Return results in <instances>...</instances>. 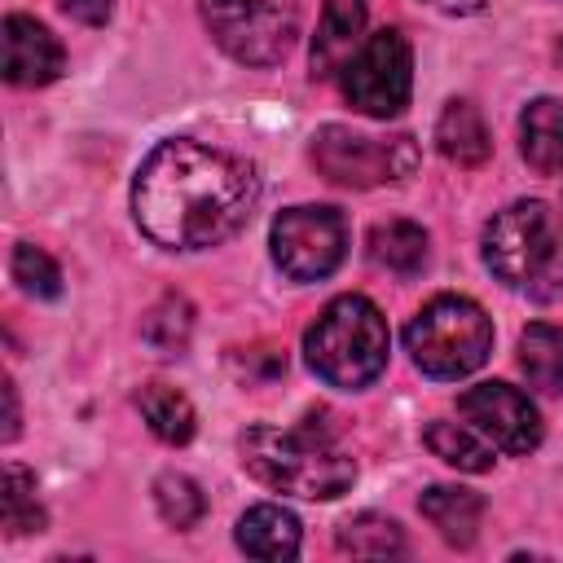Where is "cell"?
Returning <instances> with one entry per match:
<instances>
[{
    "label": "cell",
    "instance_id": "cell-25",
    "mask_svg": "<svg viewBox=\"0 0 563 563\" xmlns=\"http://www.w3.org/2000/svg\"><path fill=\"white\" fill-rule=\"evenodd\" d=\"M9 268H13V282H18L26 295H35V299H57V295H62V268L53 264L48 251H40V246H31V242H18Z\"/></svg>",
    "mask_w": 563,
    "mask_h": 563
},
{
    "label": "cell",
    "instance_id": "cell-19",
    "mask_svg": "<svg viewBox=\"0 0 563 563\" xmlns=\"http://www.w3.org/2000/svg\"><path fill=\"white\" fill-rule=\"evenodd\" d=\"M136 405H141V418L150 422V431L163 444H185L194 435V405H189L185 391H176L167 383H150V387H141Z\"/></svg>",
    "mask_w": 563,
    "mask_h": 563
},
{
    "label": "cell",
    "instance_id": "cell-8",
    "mask_svg": "<svg viewBox=\"0 0 563 563\" xmlns=\"http://www.w3.org/2000/svg\"><path fill=\"white\" fill-rule=\"evenodd\" d=\"M339 88L369 119L400 114L409 106V88H413V48H409V40L396 26L369 31L361 40V48L343 62Z\"/></svg>",
    "mask_w": 563,
    "mask_h": 563
},
{
    "label": "cell",
    "instance_id": "cell-22",
    "mask_svg": "<svg viewBox=\"0 0 563 563\" xmlns=\"http://www.w3.org/2000/svg\"><path fill=\"white\" fill-rule=\"evenodd\" d=\"M422 440H427V449L440 457V462H449V466H457V471H471V475H479V471H493V449L484 444V440H475L466 427H457V422H431L427 431H422Z\"/></svg>",
    "mask_w": 563,
    "mask_h": 563
},
{
    "label": "cell",
    "instance_id": "cell-12",
    "mask_svg": "<svg viewBox=\"0 0 563 563\" xmlns=\"http://www.w3.org/2000/svg\"><path fill=\"white\" fill-rule=\"evenodd\" d=\"M365 9L369 0H325L317 40H312V75H339L343 62L361 48L365 40Z\"/></svg>",
    "mask_w": 563,
    "mask_h": 563
},
{
    "label": "cell",
    "instance_id": "cell-6",
    "mask_svg": "<svg viewBox=\"0 0 563 563\" xmlns=\"http://www.w3.org/2000/svg\"><path fill=\"white\" fill-rule=\"evenodd\" d=\"M312 163L330 185L343 189H374L413 176L418 167V145L409 132L396 136H365L343 123H325L312 136Z\"/></svg>",
    "mask_w": 563,
    "mask_h": 563
},
{
    "label": "cell",
    "instance_id": "cell-16",
    "mask_svg": "<svg viewBox=\"0 0 563 563\" xmlns=\"http://www.w3.org/2000/svg\"><path fill=\"white\" fill-rule=\"evenodd\" d=\"M435 145H440V154H444L449 163H457V167H479V163L488 158V150H493L488 128H484V119H479V110H475L471 101H449V106L440 110Z\"/></svg>",
    "mask_w": 563,
    "mask_h": 563
},
{
    "label": "cell",
    "instance_id": "cell-27",
    "mask_svg": "<svg viewBox=\"0 0 563 563\" xmlns=\"http://www.w3.org/2000/svg\"><path fill=\"white\" fill-rule=\"evenodd\" d=\"M0 391H4V440H13L18 435V387L4 378Z\"/></svg>",
    "mask_w": 563,
    "mask_h": 563
},
{
    "label": "cell",
    "instance_id": "cell-9",
    "mask_svg": "<svg viewBox=\"0 0 563 563\" xmlns=\"http://www.w3.org/2000/svg\"><path fill=\"white\" fill-rule=\"evenodd\" d=\"M347 224L334 207H290L273 220V260L290 282H321L343 264Z\"/></svg>",
    "mask_w": 563,
    "mask_h": 563
},
{
    "label": "cell",
    "instance_id": "cell-18",
    "mask_svg": "<svg viewBox=\"0 0 563 563\" xmlns=\"http://www.w3.org/2000/svg\"><path fill=\"white\" fill-rule=\"evenodd\" d=\"M519 369L541 391H563V325H528L519 334Z\"/></svg>",
    "mask_w": 563,
    "mask_h": 563
},
{
    "label": "cell",
    "instance_id": "cell-15",
    "mask_svg": "<svg viewBox=\"0 0 563 563\" xmlns=\"http://www.w3.org/2000/svg\"><path fill=\"white\" fill-rule=\"evenodd\" d=\"M519 145L541 176H559L563 172V101L537 97L519 119Z\"/></svg>",
    "mask_w": 563,
    "mask_h": 563
},
{
    "label": "cell",
    "instance_id": "cell-11",
    "mask_svg": "<svg viewBox=\"0 0 563 563\" xmlns=\"http://www.w3.org/2000/svg\"><path fill=\"white\" fill-rule=\"evenodd\" d=\"M0 53H4V79L18 88H44L62 75L66 53L57 44V35L26 18V13H9L0 26Z\"/></svg>",
    "mask_w": 563,
    "mask_h": 563
},
{
    "label": "cell",
    "instance_id": "cell-2",
    "mask_svg": "<svg viewBox=\"0 0 563 563\" xmlns=\"http://www.w3.org/2000/svg\"><path fill=\"white\" fill-rule=\"evenodd\" d=\"M242 466L260 484L277 493L312 497V501H330L347 493L356 479V462L330 440V431H317V422L251 427L242 435Z\"/></svg>",
    "mask_w": 563,
    "mask_h": 563
},
{
    "label": "cell",
    "instance_id": "cell-14",
    "mask_svg": "<svg viewBox=\"0 0 563 563\" xmlns=\"http://www.w3.org/2000/svg\"><path fill=\"white\" fill-rule=\"evenodd\" d=\"M238 550L251 559H295L299 554V519L282 506H251L238 519Z\"/></svg>",
    "mask_w": 563,
    "mask_h": 563
},
{
    "label": "cell",
    "instance_id": "cell-28",
    "mask_svg": "<svg viewBox=\"0 0 563 563\" xmlns=\"http://www.w3.org/2000/svg\"><path fill=\"white\" fill-rule=\"evenodd\" d=\"M427 4H435L440 13H475V9H484V0H427Z\"/></svg>",
    "mask_w": 563,
    "mask_h": 563
},
{
    "label": "cell",
    "instance_id": "cell-4",
    "mask_svg": "<svg viewBox=\"0 0 563 563\" xmlns=\"http://www.w3.org/2000/svg\"><path fill=\"white\" fill-rule=\"evenodd\" d=\"M303 356L330 387H369L387 365V321L365 295H339L308 325Z\"/></svg>",
    "mask_w": 563,
    "mask_h": 563
},
{
    "label": "cell",
    "instance_id": "cell-13",
    "mask_svg": "<svg viewBox=\"0 0 563 563\" xmlns=\"http://www.w3.org/2000/svg\"><path fill=\"white\" fill-rule=\"evenodd\" d=\"M418 510L431 519V528L449 541V545H471L484 519V497L471 488H453V484H435L418 497Z\"/></svg>",
    "mask_w": 563,
    "mask_h": 563
},
{
    "label": "cell",
    "instance_id": "cell-21",
    "mask_svg": "<svg viewBox=\"0 0 563 563\" xmlns=\"http://www.w3.org/2000/svg\"><path fill=\"white\" fill-rule=\"evenodd\" d=\"M0 523L9 537L22 532H40L44 528V510L35 501V475L18 462L4 466V493H0Z\"/></svg>",
    "mask_w": 563,
    "mask_h": 563
},
{
    "label": "cell",
    "instance_id": "cell-20",
    "mask_svg": "<svg viewBox=\"0 0 563 563\" xmlns=\"http://www.w3.org/2000/svg\"><path fill=\"white\" fill-rule=\"evenodd\" d=\"M334 545L356 559H387V554L405 550V532H400V523H391L383 515H356L334 532Z\"/></svg>",
    "mask_w": 563,
    "mask_h": 563
},
{
    "label": "cell",
    "instance_id": "cell-24",
    "mask_svg": "<svg viewBox=\"0 0 563 563\" xmlns=\"http://www.w3.org/2000/svg\"><path fill=\"white\" fill-rule=\"evenodd\" d=\"M154 501H158V515H163L172 528H194V523L202 519V510H207L202 488H198L189 475H176V471L158 475V484H154Z\"/></svg>",
    "mask_w": 563,
    "mask_h": 563
},
{
    "label": "cell",
    "instance_id": "cell-7",
    "mask_svg": "<svg viewBox=\"0 0 563 563\" xmlns=\"http://www.w3.org/2000/svg\"><path fill=\"white\" fill-rule=\"evenodd\" d=\"M211 40L246 66H273L295 48L299 0H202Z\"/></svg>",
    "mask_w": 563,
    "mask_h": 563
},
{
    "label": "cell",
    "instance_id": "cell-17",
    "mask_svg": "<svg viewBox=\"0 0 563 563\" xmlns=\"http://www.w3.org/2000/svg\"><path fill=\"white\" fill-rule=\"evenodd\" d=\"M369 260L396 277H413L427 264V233L413 220H383L369 229Z\"/></svg>",
    "mask_w": 563,
    "mask_h": 563
},
{
    "label": "cell",
    "instance_id": "cell-10",
    "mask_svg": "<svg viewBox=\"0 0 563 563\" xmlns=\"http://www.w3.org/2000/svg\"><path fill=\"white\" fill-rule=\"evenodd\" d=\"M457 413L475 422L501 453H528L541 440L537 405L510 383H475L457 396Z\"/></svg>",
    "mask_w": 563,
    "mask_h": 563
},
{
    "label": "cell",
    "instance_id": "cell-3",
    "mask_svg": "<svg viewBox=\"0 0 563 563\" xmlns=\"http://www.w3.org/2000/svg\"><path fill=\"white\" fill-rule=\"evenodd\" d=\"M484 264L497 282L532 299L563 295V216L541 198L501 207L484 229Z\"/></svg>",
    "mask_w": 563,
    "mask_h": 563
},
{
    "label": "cell",
    "instance_id": "cell-1",
    "mask_svg": "<svg viewBox=\"0 0 563 563\" xmlns=\"http://www.w3.org/2000/svg\"><path fill=\"white\" fill-rule=\"evenodd\" d=\"M260 198V176L242 154L176 136L145 154L132 180V216L167 251H202L233 238Z\"/></svg>",
    "mask_w": 563,
    "mask_h": 563
},
{
    "label": "cell",
    "instance_id": "cell-23",
    "mask_svg": "<svg viewBox=\"0 0 563 563\" xmlns=\"http://www.w3.org/2000/svg\"><path fill=\"white\" fill-rule=\"evenodd\" d=\"M189 330H194V308L180 299V295H167L150 308L145 317V343L163 356H176L185 343H189Z\"/></svg>",
    "mask_w": 563,
    "mask_h": 563
},
{
    "label": "cell",
    "instance_id": "cell-26",
    "mask_svg": "<svg viewBox=\"0 0 563 563\" xmlns=\"http://www.w3.org/2000/svg\"><path fill=\"white\" fill-rule=\"evenodd\" d=\"M62 9H66L75 22H84V26H101V22L110 18L114 0H62Z\"/></svg>",
    "mask_w": 563,
    "mask_h": 563
},
{
    "label": "cell",
    "instance_id": "cell-5",
    "mask_svg": "<svg viewBox=\"0 0 563 563\" xmlns=\"http://www.w3.org/2000/svg\"><path fill=\"white\" fill-rule=\"evenodd\" d=\"M405 347L431 378H466L493 352V321L466 295H435L409 325Z\"/></svg>",
    "mask_w": 563,
    "mask_h": 563
}]
</instances>
